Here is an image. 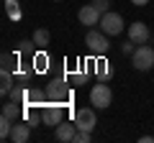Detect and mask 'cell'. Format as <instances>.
Wrapping results in <instances>:
<instances>
[{"mask_svg":"<svg viewBox=\"0 0 154 143\" xmlns=\"http://www.w3.org/2000/svg\"><path fill=\"white\" fill-rule=\"evenodd\" d=\"M146 3H149V0H131V5H136V8H144Z\"/></svg>","mask_w":154,"mask_h":143,"instance_id":"484cf974","label":"cell"},{"mask_svg":"<svg viewBox=\"0 0 154 143\" xmlns=\"http://www.w3.org/2000/svg\"><path fill=\"white\" fill-rule=\"evenodd\" d=\"M72 120H75L77 130H95V125H98V118H95V107H80V110L72 115Z\"/></svg>","mask_w":154,"mask_h":143,"instance_id":"52a82bcc","label":"cell"},{"mask_svg":"<svg viewBox=\"0 0 154 143\" xmlns=\"http://www.w3.org/2000/svg\"><path fill=\"white\" fill-rule=\"evenodd\" d=\"M3 115L18 123V120H23V115H26V105H23V102H16V100H11V102L3 105Z\"/></svg>","mask_w":154,"mask_h":143,"instance_id":"4fadbf2b","label":"cell"},{"mask_svg":"<svg viewBox=\"0 0 154 143\" xmlns=\"http://www.w3.org/2000/svg\"><path fill=\"white\" fill-rule=\"evenodd\" d=\"M139 141H141V143H154V138H152V136H141Z\"/></svg>","mask_w":154,"mask_h":143,"instance_id":"4316f807","label":"cell"},{"mask_svg":"<svg viewBox=\"0 0 154 143\" xmlns=\"http://www.w3.org/2000/svg\"><path fill=\"white\" fill-rule=\"evenodd\" d=\"M5 13L11 21H18L21 18V5H18V0H5Z\"/></svg>","mask_w":154,"mask_h":143,"instance_id":"ffe728a7","label":"cell"},{"mask_svg":"<svg viewBox=\"0 0 154 143\" xmlns=\"http://www.w3.org/2000/svg\"><path fill=\"white\" fill-rule=\"evenodd\" d=\"M31 39H33V44H36L38 49H46V46H49V39H51V33L46 31V28H36Z\"/></svg>","mask_w":154,"mask_h":143,"instance_id":"5bb4252c","label":"cell"},{"mask_svg":"<svg viewBox=\"0 0 154 143\" xmlns=\"http://www.w3.org/2000/svg\"><path fill=\"white\" fill-rule=\"evenodd\" d=\"M13 82H16V74H13V72H3V84H0V95H3V97L11 95Z\"/></svg>","mask_w":154,"mask_h":143,"instance_id":"2e32d148","label":"cell"},{"mask_svg":"<svg viewBox=\"0 0 154 143\" xmlns=\"http://www.w3.org/2000/svg\"><path fill=\"white\" fill-rule=\"evenodd\" d=\"M18 59H21L18 54H8V51H5V54H3V59H0V61H3V64H0V69H3V72H16V69H18Z\"/></svg>","mask_w":154,"mask_h":143,"instance_id":"9a60e30c","label":"cell"},{"mask_svg":"<svg viewBox=\"0 0 154 143\" xmlns=\"http://www.w3.org/2000/svg\"><path fill=\"white\" fill-rule=\"evenodd\" d=\"M38 102H46V92L44 89H28L26 105H38Z\"/></svg>","mask_w":154,"mask_h":143,"instance_id":"44dd1931","label":"cell"},{"mask_svg":"<svg viewBox=\"0 0 154 143\" xmlns=\"http://www.w3.org/2000/svg\"><path fill=\"white\" fill-rule=\"evenodd\" d=\"M93 72H95V77H98V82H108V79L113 77V66H110V61L103 59V56H95Z\"/></svg>","mask_w":154,"mask_h":143,"instance_id":"8fae6325","label":"cell"},{"mask_svg":"<svg viewBox=\"0 0 154 143\" xmlns=\"http://www.w3.org/2000/svg\"><path fill=\"white\" fill-rule=\"evenodd\" d=\"M77 18H80V23H82V26H88V28H95V26L100 23V18H103V13H100L98 8L93 5V3H88V5H82V8H80Z\"/></svg>","mask_w":154,"mask_h":143,"instance_id":"ba28073f","label":"cell"},{"mask_svg":"<svg viewBox=\"0 0 154 143\" xmlns=\"http://www.w3.org/2000/svg\"><path fill=\"white\" fill-rule=\"evenodd\" d=\"M90 141H93V133H90V130H77L75 143H90Z\"/></svg>","mask_w":154,"mask_h":143,"instance_id":"603a6c76","label":"cell"},{"mask_svg":"<svg viewBox=\"0 0 154 143\" xmlns=\"http://www.w3.org/2000/svg\"><path fill=\"white\" fill-rule=\"evenodd\" d=\"M11 100H16V102H23L26 105V97H28V89H23V87H13L11 89V95H8Z\"/></svg>","mask_w":154,"mask_h":143,"instance_id":"7402d4cb","label":"cell"},{"mask_svg":"<svg viewBox=\"0 0 154 143\" xmlns=\"http://www.w3.org/2000/svg\"><path fill=\"white\" fill-rule=\"evenodd\" d=\"M46 66H49V56L44 51L33 54V72H46Z\"/></svg>","mask_w":154,"mask_h":143,"instance_id":"d6986e66","label":"cell"},{"mask_svg":"<svg viewBox=\"0 0 154 143\" xmlns=\"http://www.w3.org/2000/svg\"><path fill=\"white\" fill-rule=\"evenodd\" d=\"M62 120H64V105L49 102V100H46L44 107H41V123H44V125H49V128H57Z\"/></svg>","mask_w":154,"mask_h":143,"instance_id":"5b68a950","label":"cell"},{"mask_svg":"<svg viewBox=\"0 0 154 143\" xmlns=\"http://www.w3.org/2000/svg\"><path fill=\"white\" fill-rule=\"evenodd\" d=\"M36 49H38V46L33 44V39H31V41H18L16 54H18V56H28V54H36Z\"/></svg>","mask_w":154,"mask_h":143,"instance_id":"ac0fdd59","label":"cell"},{"mask_svg":"<svg viewBox=\"0 0 154 143\" xmlns=\"http://www.w3.org/2000/svg\"><path fill=\"white\" fill-rule=\"evenodd\" d=\"M85 46H88V51L93 56H105L108 54V49H110V41H108V33H103L98 28H90L88 31V36H85Z\"/></svg>","mask_w":154,"mask_h":143,"instance_id":"7a4b0ae2","label":"cell"},{"mask_svg":"<svg viewBox=\"0 0 154 143\" xmlns=\"http://www.w3.org/2000/svg\"><path fill=\"white\" fill-rule=\"evenodd\" d=\"M131 64H134V69H139V72H149L154 66V49L149 44H139L136 51L131 54Z\"/></svg>","mask_w":154,"mask_h":143,"instance_id":"3957f363","label":"cell"},{"mask_svg":"<svg viewBox=\"0 0 154 143\" xmlns=\"http://www.w3.org/2000/svg\"><path fill=\"white\" fill-rule=\"evenodd\" d=\"M44 92H46V100H49V102L67 105V102L72 100V89H69V84H67V79H64V77L51 79V82L44 87Z\"/></svg>","mask_w":154,"mask_h":143,"instance_id":"6da1fadb","label":"cell"},{"mask_svg":"<svg viewBox=\"0 0 154 143\" xmlns=\"http://www.w3.org/2000/svg\"><path fill=\"white\" fill-rule=\"evenodd\" d=\"M31 123L28 120H18L16 125H13V133H11V141L13 143H26L28 138H31Z\"/></svg>","mask_w":154,"mask_h":143,"instance_id":"7c38bea8","label":"cell"},{"mask_svg":"<svg viewBox=\"0 0 154 143\" xmlns=\"http://www.w3.org/2000/svg\"><path fill=\"white\" fill-rule=\"evenodd\" d=\"M98 28H100L103 33H108V36H121L126 26H123V18H121V13H113V10H108V13H103V18H100Z\"/></svg>","mask_w":154,"mask_h":143,"instance_id":"8992f818","label":"cell"},{"mask_svg":"<svg viewBox=\"0 0 154 143\" xmlns=\"http://www.w3.org/2000/svg\"><path fill=\"white\" fill-rule=\"evenodd\" d=\"M13 125H16V120H11V118H0V138L3 141H11V133H13Z\"/></svg>","mask_w":154,"mask_h":143,"instance_id":"e0dca14e","label":"cell"},{"mask_svg":"<svg viewBox=\"0 0 154 143\" xmlns=\"http://www.w3.org/2000/svg\"><path fill=\"white\" fill-rule=\"evenodd\" d=\"M121 51H123V54H128V56H131V54H134V51H136V44H134V41H131V39H128V41H126V44H123V46H121Z\"/></svg>","mask_w":154,"mask_h":143,"instance_id":"d4e9b609","label":"cell"},{"mask_svg":"<svg viewBox=\"0 0 154 143\" xmlns=\"http://www.w3.org/2000/svg\"><path fill=\"white\" fill-rule=\"evenodd\" d=\"M90 3H93L100 13H108V10H110V0H90Z\"/></svg>","mask_w":154,"mask_h":143,"instance_id":"cb8c5ba5","label":"cell"},{"mask_svg":"<svg viewBox=\"0 0 154 143\" xmlns=\"http://www.w3.org/2000/svg\"><path fill=\"white\" fill-rule=\"evenodd\" d=\"M149 36H152V31H149V26L144 21H134L131 26H128V39H131L136 46L139 44H146Z\"/></svg>","mask_w":154,"mask_h":143,"instance_id":"9c48e42d","label":"cell"},{"mask_svg":"<svg viewBox=\"0 0 154 143\" xmlns=\"http://www.w3.org/2000/svg\"><path fill=\"white\" fill-rule=\"evenodd\" d=\"M75 136H77V125H75V120H72V123L62 120L59 125L54 128V138H57V141H62V143H72V141H75Z\"/></svg>","mask_w":154,"mask_h":143,"instance_id":"30bf717a","label":"cell"},{"mask_svg":"<svg viewBox=\"0 0 154 143\" xmlns=\"http://www.w3.org/2000/svg\"><path fill=\"white\" fill-rule=\"evenodd\" d=\"M110 102H113V89H110L105 82L93 84V89H90V105L98 107V110H105Z\"/></svg>","mask_w":154,"mask_h":143,"instance_id":"277c9868","label":"cell"}]
</instances>
